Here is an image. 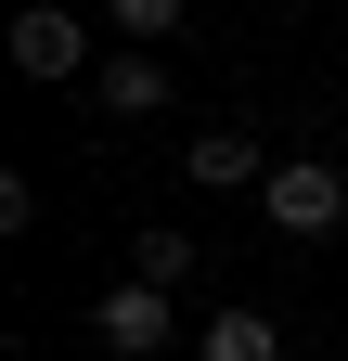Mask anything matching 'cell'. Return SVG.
Wrapping results in <instances>:
<instances>
[{"instance_id":"cell-1","label":"cell","mask_w":348,"mask_h":361,"mask_svg":"<svg viewBox=\"0 0 348 361\" xmlns=\"http://www.w3.org/2000/svg\"><path fill=\"white\" fill-rule=\"evenodd\" d=\"M258 219H271V233H297V245H323L335 219H348V168H335V155H271Z\"/></svg>"},{"instance_id":"cell-2","label":"cell","mask_w":348,"mask_h":361,"mask_svg":"<svg viewBox=\"0 0 348 361\" xmlns=\"http://www.w3.org/2000/svg\"><path fill=\"white\" fill-rule=\"evenodd\" d=\"M13 65H26L39 90H65L77 65H91V39H77V13H52V0H26V13H13Z\"/></svg>"},{"instance_id":"cell-3","label":"cell","mask_w":348,"mask_h":361,"mask_svg":"<svg viewBox=\"0 0 348 361\" xmlns=\"http://www.w3.org/2000/svg\"><path fill=\"white\" fill-rule=\"evenodd\" d=\"M91 336H104V348H129V361H155L181 323H168V297H155V284H116V297L91 310Z\"/></svg>"},{"instance_id":"cell-4","label":"cell","mask_w":348,"mask_h":361,"mask_svg":"<svg viewBox=\"0 0 348 361\" xmlns=\"http://www.w3.org/2000/svg\"><path fill=\"white\" fill-rule=\"evenodd\" d=\"M91 104H104V116H155V104H168V65H155V52H104V65H91Z\"/></svg>"},{"instance_id":"cell-5","label":"cell","mask_w":348,"mask_h":361,"mask_svg":"<svg viewBox=\"0 0 348 361\" xmlns=\"http://www.w3.org/2000/svg\"><path fill=\"white\" fill-rule=\"evenodd\" d=\"M181 168L206 180V194H258V180H271V155H258V142H245V129H206V142H194Z\"/></svg>"},{"instance_id":"cell-6","label":"cell","mask_w":348,"mask_h":361,"mask_svg":"<svg viewBox=\"0 0 348 361\" xmlns=\"http://www.w3.org/2000/svg\"><path fill=\"white\" fill-rule=\"evenodd\" d=\"M194 361H284V336H271V310H220L194 336Z\"/></svg>"},{"instance_id":"cell-7","label":"cell","mask_w":348,"mask_h":361,"mask_svg":"<svg viewBox=\"0 0 348 361\" xmlns=\"http://www.w3.org/2000/svg\"><path fill=\"white\" fill-rule=\"evenodd\" d=\"M181 271H194V245H181V233H142V245H129V284H155V297H181Z\"/></svg>"},{"instance_id":"cell-8","label":"cell","mask_w":348,"mask_h":361,"mask_svg":"<svg viewBox=\"0 0 348 361\" xmlns=\"http://www.w3.org/2000/svg\"><path fill=\"white\" fill-rule=\"evenodd\" d=\"M104 13H116L129 39H168V26H181V0H104Z\"/></svg>"}]
</instances>
